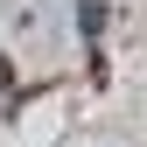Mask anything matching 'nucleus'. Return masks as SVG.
I'll list each match as a JSON object with an SVG mask.
<instances>
[{"instance_id":"f257e3e1","label":"nucleus","mask_w":147,"mask_h":147,"mask_svg":"<svg viewBox=\"0 0 147 147\" xmlns=\"http://www.w3.org/2000/svg\"><path fill=\"white\" fill-rule=\"evenodd\" d=\"M77 21H84V35H98V28H105V7H98V0H84V7H77Z\"/></svg>"}]
</instances>
